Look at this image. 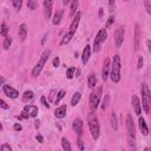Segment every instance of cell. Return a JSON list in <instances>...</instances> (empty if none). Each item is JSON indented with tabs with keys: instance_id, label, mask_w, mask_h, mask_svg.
<instances>
[{
	"instance_id": "obj_24",
	"label": "cell",
	"mask_w": 151,
	"mask_h": 151,
	"mask_svg": "<svg viewBox=\"0 0 151 151\" xmlns=\"http://www.w3.org/2000/svg\"><path fill=\"white\" fill-rule=\"evenodd\" d=\"M61 146L64 149V151H72V147H71V143L68 142V139H66L65 137L61 138Z\"/></svg>"
},
{
	"instance_id": "obj_10",
	"label": "cell",
	"mask_w": 151,
	"mask_h": 151,
	"mask_svg": "<svg viewBox=\"0 0 151 151\" xmlns=\"http://www.w3.org/2000/svg\"><path fill=\"white\" fill-rule=\"evenodd\" d=\"M110 71H111V60H110V58H106L103 64V68H101V77H103L104 81L110 76Z\"/></svg>"
},
{
	"instance_id": "obj_50",
	"label": "cell",
	"mask_w": 151,
	"mask_h": 151,
	"mask_svg": "<svg viewBox=\"0 0 151 151\" xmlns=\"http://www.w3.org/2000/svg\"><path fill=\"white\" fill-rule=\"evenodd\" d=\"M144 151H151V149H150V147H145Z\"/></svg>"
},
{
	"instance_id": "obj_21",
	"label": "cell",
	"mask_w": 151,
	"mask_h": 151,
	"mask_svg": "<svg viewBox=\"0 0 151 151\" xmlns=\"http://www.w3.org/2000/svg\"><path fill=\"white\" fill-rule=\"evenodd\" d=\"M139 37H140L139 25L136 24V29H134V50L136 51H138V48H139Z\"/></svg>"
},
{
	"instance_id": "obj_2",
	"label": "cell",
	"mask_w": 151,
	"mask_h": 151,
	"mask_svg": "<svg viewBox=\"0 0 151 151\" xmlns=\"http://www.w3.org/2000/svg\"><path fill=\"white\" fill-rule=\"evenodd\" d=\"M120 70H122V61L120 57L118 54L113 55L111 61V71H110V78L113 83H119L120 80Z\"/></svg>"
},
{
	"instance_id": "obj_42",
	"label": "cell",
	"mask_w": 151,
	"mask_h": 151,
	"mask_svg": "<svg viewBox=\"0 0 151 151\" xmlns=\"http://www.w3.org/2000/svg\"><path fill=\"white\" fill-rule=\"evenodd\" d=\"M40 100H41V104H42V105H44L45 107H47V109H50V104H48V103L46 101V98H45L44 96H42V97L40 98Z\"/></svg>"
},
{
	"instance_id": "obj_11",
	"label": "cell",
	"mask_w": 151,
	"mask_h": 151,
	"mask_svg": "<svg viewBox=\"0 0 151 151\" xmlns=\"http://www.w3.org/2000/svg\"><path fill=\"white\" fill-rule=\"evenodd\" d=\"M131 104H132V107L134 110V113L137 116H140V112H142V104H140V100L137 96H132L131 97Z\"/></svg>"
},
{
	"instance_id": "obj_13",
	"label": "cell",
	"mask_w": 151,
	"mask_h": 151,
	"mask_svg": "<svg viewBox=\"0 0 151 151\" xmlns=\"http://www.w3.org/2000/svg\"><path fill=\"white\" fill-rule=\"evenodd\" d=\"M80 18H81V13L80 12H77V14L74 15V18H73V20H72V22L70 25V29H68L70 32L76 33V31L78 28V25H79V21H80Z\"/></svg>"
},
{
	"instance_id": "obj_16",
	"label": "cell",
	"mask_w": 151,
	"mask_h": 151,
	"mask_svg": "<svg viewBox=\"0 0 151 151\" xmlns=\"http://www.w3.org/2000/svg\"><path fill=\"white\" fill-rule=\"evenodd\" d=\"M90 55H91V46L90 45H86L83 50V54H81V63L84 65L87 64L88 59H90Z\"/></svg>"
},
{
	"instance_id": "obj_38",
	"label": "cell",
	"mask_w": 151,
	"mask_h": 151,
	"mask_svg": "<svg viewBox=\"0 0 151 151\" xmlns=\"http://www.w3.org/2000/svg\"><path fill=\"white\" fill-rule=\"evenodd\" d=\"M58 92H57V90H51V92H50V96H48V99H50V101H54V96L57 94Z\"/></svg>"
},
{
	"instance_id": "obj_20",
	"label": "cell",
	"mask_w": 151,
	"mask_h": 151,
	"mask_svg": "<svg viewBox=\"0 0 151 151\" xmlns=\"http://www.w3.org/2000/svg\"><path fill=\"white\" fill-rule=\"evenodd\" d=\"M63 15H64V11L63 9H58L54 13V15H53V20H52L53 25H59L60 21H61V19H63Z\"/></svg>"
},
{
	"instance_id": "obj_19",
	"label": "cell",
	"mask_w": 151,
	"mask_h": 151,
	"mask_svg": "<svg viewBox=\"0 0 151 151\" xmlns=\"http://www.w3.org/2000/svg\"><path fill=\"white\" fill-rule=\"evenodd\" d=\"M138 124H139V129H140L142 133H143L144 136H146V134L149 133V127H147L146 122H145V119H144L143 117H139V119H138Z\"/></svg>"
},
{
	"instance_id": "obj_18",
	"label": "cell",
	"mask_w": 151,
	"mask_h": 151,
	"mask_svg": "<svg viewBox=\"0 0 151 151\" xmlns=\"http://www.w3.org/2000/svg\"><path fill=\"white\" fill-rule=\"evenodd\" d=\"M18 33H19V37H20V39L24 41V40L26 39V37H27V33H28V28H27V25H26V24H21V25L19 26V31H18Z\"/></svg>"
},
{
	"instance_id": "obj_23",
	"label": "cell",
	"mask_w": 151,
	"mask_h": 151,
	"mask_svg": "<svg viewBox=\"0 0 151 151\" xmlns=\"http://www.w3.org/2000/svg\"><path fill=\"white\" fill-rule=\"evenodd\" d=\"M87 84H88V87L92 88V90L96 87V85H97V77H96V74H90L88 76Z\"/></svg>"
},
{
	"instance_id": "obj_46",
	"label": "cell",
	"mask_w": 151,
	"mask_h": 151,
	"mask_svg": "<svg viewBox=\"0 0 151 151\" xmlns=\"http://www.w3.org/2000/svg\"><path fill=\"white\" fill-rule=\"evenodd\" d=\"M35 138H37V140H38L39 143H42V142H44V138H42V136H41V134H37V137H35Z\"/></svg>"
},
{
	"instance_id": "obj_34",
	"label": "cell",
	"mask_w": 151,
	"mask_h": 151,
	"mask_svg": "<svg viewBox=\"0 0 151 151\" xmlns=\"http://www.w3.org/2000/svg\"><path fill=\"white\" fill-rule=\"evenodd\" d=\"M7 32H8V28H7V25H6V22H1V31H0L1 35L6 38V37H7Z\"/></svg>"
},
{
	"instance_id": "obj_48",
	"label": "cell",
	"mask_w": 151,
	"mask_h": 151,
	"mask_svg": "<svg viewBox=\"0 0 151 151\" xmlns=\"http://www.w3.org/2000/svg\"><path fill=\"white\" fill-rule=\"evenodd\" d=\"M103 15H104V8H99V18L101 19Z\"/></svg>"
},
{
	"instance_id": "obj_40",
	"label": "cell",
	"mask_w": 151,
	"mask_h": 151,
	"mask_svg": "<svg viewBox=\"0 0 151 151\" xmlns=\"http://www.w3.org/2000/svg\"><path fill=\"white\" fill-rule=\"evenodd\" d=\"M0 107L1 109H5V110H8L9 109V105H7V103L4 99H0Z\"/></svg>"
},
{
	"instance_id": "obj_45",
	"label": "cell",
	"mask_w": 151,
	"mask_h": 151,
	"mask_svg": "<svg viewBox=\"0 0 151 151\" xmlns=\"http://www.w3.org/2000/svg\"><path fill=\"white\" fill-rule=\"evenodd\" d=\"M13 129H14V131H21V130H22V126H21L20 124L15 123V124L13 125Z\"/></svg>"
},
{
	"instance_id": "obj_7",
	"label": "cell",
	"mask_w": 151,
	"mask_h": 151,
	"mask_svg": "<svg viewBox=\"0 0 151 151\" xmlns=\"http://www.w3.org/2000/svg\"><path fill=\"white\" fill-rule=\"evenodd\" d=\"M124 35H125L124 26H118V28L114 31V44H116L117 47H120L123 45Z\"/></svg>"
},
{
	"instance_id": "obj_43",
	"label": "cell",
	"mask_w": 151,
	"mask_h": 151,
	"mask_svg": "<svg viewBox=\"0 0 151 151\" xmlns=\"http://www.w3.org/2000/svg\"><path fill=\"white\" fill-rule=\"evenodd\" d=\"M144 5H145V7H146L147 13L151 14V5H150V2H149V1H144Z\"/></svg>"
},
{
	"instance_id": "obj_37",
	"label": "cell",
	"mask_w": 151,
	"mask_h": 151,
	"mask_svg": "<svg viewBox=\"0 0 151 151\" xmlns=\"http://www.w3.org/2000/svg\"><path fill=\"white\" fill-rule=\"evenodd\" d=\"M0 151H12V147L9 146V144L4 143V144L1 145V147H0Z\"/></svg>"
},
{
	"instance_id": "obj_49",
	"label": "cell",
	"mask_w": 151,
	"mask_h": 151,
	"mask_svg": "<svg viewBox=\"0 0 151 151\" xmlns=\"http://www.w3.org/2000/svg\"><path fill=\"white\" fill-rule=\"evenodd\" d=\"M63 4H64V5H68V4H70V1H68V0H64V1H63Z\"/></svg>"
},
{
	"instance_id": "obj_47",
	"label": "cell",
	"mask_w": 151,
	"mask_h": 151,
	"mask_svg": "<svg viewBox=\"0 0 151 151\" xmlns=\"http://www.w3.org/2000/svg\"><path fill=\"white\" fill-rule=\"evenodd\" d=\"M146 45H147V48H149V52L151 53V40H146Z\"/></svg>"
},
{
	"instance_id": "obj_39",
	"label": "cell",
	"mask_w": 151,
	"mask_h": 151,
	"mask_svg": "<svg viewBox=\"0 0 151 151\" xmlns=\"http://www.w3.org/2000/svg\"><path fill=\"white\" fill-rule=\"evenodd\" d=\"M143 63H144V59H143L142 55H139V57H138V63H137V68H138V70H140V68L143 67Z\"/></svg>"
},
{
	"instance_id": "obj_3",
	"label": "cell",
	"mask_w": 151,
	"mask_h": 151,
	"mask_svg": "<svg viewBox=\"0 0 151 151\" xmlns=\"http://www.w3.org/2000/svg\"><path fill=\"white\" fill-rule=\"evenodd\" d=\"M140 92H142V107L144 110L145 113H149L150 111V104H151V92L149 86L143 83L142 87H140Z\"/></svg>"
},
{
	"instance_id": "obj_29",
	"label": "cell",
	"mask_w": 151,
	"mask_h": 151,
	"mask_svg": "<svg viewBox=\"0 0 151 151\" xmlns=\"http://www.w3.org/2000/svg\"><path fill=\"white\" fill-rule=\"evenodd\" d=\"M12 41H13L12 37H11V35H7V37L5 38V40H4V44H2L4 48H5V50H8V47L12 45Z\"/></svg>"
},
{
	"instance_id": "obj_33",
	"label": "cell",
	"mask_w": 151,
	"mask_h": 151,
	"mask_svg": "<svg viewBox=\"0 0 151 151\" xmlns=\"http://www.w3.org/2000/svg\"><path fill=\"white\" fill-rule=\"evenodd\" d=\"M27 7H28V9L34 11V9L38 7V2H37V1H34V0H29V1L27 2Z\"/></svg>"
},
{
	"instance_id": "obj_5",
	"label": "cell",
	"mask_w": 151,
	"mask_h": 151,
	"mask_svg": "<svg viewBox=\"0 0 151 151\" xmlns=\"http://www.w3.org/2000/svg\"><path fill=\"white\" fill-rule=\"evenodd\" d=\"M106 38H107L106 28H100V29L98 31V33L96 34V38H94V40H93V47H92V50H93L94 53H97V52L100 51L101 45L104 44V41L106 40Z\"/></svg>"
},
{
	"instance_id": "obj_8",
	"label": "cell",
	"mask_w": 151,
	"mask_h": 151,
	"mask_svg": "<svg viewBox=\"0 0 151 151\" xmlns=\"http://www.w3.org/2000/svg\"><path fill=\"white\" fill-rule=\"evenodd\" d=\"M2 92L6 97L8 98H12V99H15L19 97V92L18 90H15L14 87H12L11 85H7V84H4L2 85Z\"/></svg>"
},
{
	"instance_id": "obj_22",
	"label": "cell",
	"mask_w": 151,
	"mask_h": 151,
	"mask_svg": "<svg viewBox=\"0 0 151 151\" xmlns=\"http://www.w3.org/2000/svg\"><path fill=\"white\" fill-rule=\"evenodd\" d=\"M73 35H74V33L67 31V32L64 34V37L61 38V40H60V45H66V44H68V42L71 41V39L73 38Z\"/></svg>"
},
{
	"instance_id": "obj_41",
	"label": "cell",
	"mask_w": 151,
	"mask_h": 151,
	"mask_svg": "<svg viewBox=\"0 0 151 151\" xmlns=\"http://www.w3.org/2000/svg\"><path fill=\"white\" fill-rule=\"evenodd\" d=\"M52 64H53V66H54V67H58V66L60 65V58H59V57H55V58L53 59Z\"/></svg>"
},
{
	"instance_id": "obj_14",
	"label": "cell",
	"mask_w": 151,
	"mask_h": 151,
	"mask_svg": "<svg viewBox=\"0 0 151 151\" xmlns=\"http://www.w3.org/2000/svg\"><path fill=\"white\" fill-rule=\"evenodd\" d=\"M25 113H27L29 117H37L38 116V107L35 105H25L24 106V110H22Z\"/></svg>"
},
{
	"instance_id": "obj_26",
	"label": "cell",
	"mask_w": 151,
	"mask_h": 151,
	"mask_svg": "<svg viewBox=\"0 0 151 151\" xmlns=\"http://www.w3.org/2000/svg\"><path fill=\"white\" fill-rule=\"evenodd\" d=\"M78 5H79V2H78L77 0L71 2V8H70V15H71V17H73V15H76V14H77Z\"/></svg>"
},
{
	"instance_id": "obj_12",
	"label": "cell",
	"mask_w": 151,
	"mask_h": 151,
	"mask_svg": "<svg viewBox=\"0 0 151 151\" xmlns=\"http://www.w3.org/2000/svg\"><path fill=\"white\" fill-rule=\"evenodd\" d=\"M44 6V17L45 19H50L51 18V13H52V6H53V1L51 0H45L42 2Z\"/></svg>"
},
{
	"instance_id": "obj_1",
	"label": "cell",
	"mask_w": 151,
	"mask_h": 151,
	"mask_svg": "<svg viewBox=\"0 0 151 151\" xmlns=\"http://www.w3.org/2000/svg\"><path fill=\"white\" fill-rule=\"evenodd\" d=\"M87 123H88V129H90L92 138L97 139L99 137V134H100V126H99V122H98L97 114L92 110L87 114Z\"/></svg>"
},
{
	"instance_id": "obj_32",
	"label": "cell",
	"mask_w": 151,
	"mask_h": 151,
	"mask_svg": "<svg viewBox=\"0 0 151 151\" xmlns=\"http://www.w3.org/2000/svg\"><path fill=\"white\" fill-rule=\"evenodd\" d=\"M109 103H110V96H109V94H106V96L104 97V100H103V103H101V110H103V111H105V110L107 109V106H109Z\"/></svg>"
},
{
	"instance_id": "obj_25",
	"label": "cell",
	"mask_w": 151,
	"mask_h": 151,
	"mask_svg": "<svg viewBox=\"0 0 151 151\" xmlns=\"http://www.w3.org/2000/svg\"><path fill=\"white\" fill-rule=\"evenodd\" d=\"M80 98H81V93H80V92H76V93L73 94L72 99H71V105H72V106L78 105V103H79Z\"/></svg>"
},
{
	"instance_id": "obj_9",
	"label": "cell",
	"mask_w": 151,
	"mask_h": 151,
	"mask_svg": "<svg viewBox=\"0 0 151 151\" xmlns=\"http://www.w3.org/2000/svg\"><path fill=\"white\" fill-rule=\"evenodd\" d=\"M126 130H127V137H136V129L131 114L126 116Z\"/></svg>"
},
{
	"instance_id": "obj_36",
	"label": "cell",
	"mask_w": 151,
	"mask_h": 151,
	"mask_svg": "<svg viewBox=\"0 0 151 151\" xmlns=\"http://www.w3.org/2000/svg\"><path fill=\"white\" fill-rule=\"evenodd\" d=\"M77 144H78V147H79V150L80 151H83L84 150V142H83V139H81V136H78V139H77Z\"/></svg>"
},
{
	"instance_id": "obj_15",
	"label": "cell",
	"mask_w": 151,
	"mask_h": 151,
	"mask_svg": "<svg viewBox=\"0 0 151 151\" xmlns=\"http://www.w3.org/2000/svg\"><path fill=\"white\" fill-rule=\"evenodd\" d=\"M83 127H84V123L80 118H76L73 120V130L77 132L78 136H81L83 134Z\"/></svg>"
},
{
	"instance_id": "obj_6",
	"label": "cell",
	"mask_w": 151,
	"mask_h": 151,
	"mask_svg": "<svg viewBox=\"0 0 151 151\" xmlns=\"http://www.w3.org/2000/svg\"><path fill=\"white\" fill-rule=\"evenodd\" d=\"M101 94H103V88L101 86H97L93 88L91 96H90V107L92 111H94L99 104H100V99H101Z\"/></svg>"
},
{
	"instance_id": "obj_30",
	"label": "cell",
	"mask_w": 151,
	"mask_h": 151,
	"mask_svg": "<svg viewBox=\"0 0 151 151\" xmlns=\"http://www.w3.org/2000/svg\"><path fill=\"white\" fill-rule=\"evenodd\" d=\"M74 72H76V67H74V66L68 67V68L66 70V77H67V79H72V78L74 77Z\"/></svg>"
},
{
	"instance_id": "obj_4",
	"label": "cell",
	"mask_w": 151,
	"mask_h": 151,
	"mask_svg": "<svg viewBox=\"0 0 151 151\" xmlns=\"http://www.w3.org/2000/svg\"><path fill=\"white\" fill-rule=\"evenodd\" d=\"M50 54H51V51H50V50H45V51L42 52L40 59L38 60V63L35 64V66L33 67V70H32V72H31V76H32L33 78H35V77H38V76L40 74V72H41V70L44 68V66H45V64H46V61H47Z\"/></svg>"
},
{
	"instance_id": "obj_35",
	"label": "cell",
	"mask_w": 151,
	"mask_h": 151,
	"mask_svg": "<svg viewBox=\"0 0 151 151\" xmlns=\"http://www.w3.org/2000/svg\"><path fill=\"white\" fill-rule=\"evenodd\" d=\"M12 5L14 6V8H15L17 11H19V9L21 8V6H22V1H21V0H13V1H12Z\"/></svg>"
},
{
	"instance_id": "obj_28",
	"label": "cell",
	"mask_w": 151,
	"mask_h": 151,
	"mask_svg": "<svg viewBox=\"0 0 151 151\" xmlns=\"http://www.w3.org/2000/svg\"><path fill=\"white\" fill-rule=\"evenodd\" d=\"M65 93H66V92H65V90H60V91H58L57 97H55V99H54V101H53V103H54L55 105H57V104H59V103H60V100L65 97Z\"/></svg>"
},
{
	"instance_id": "obj_31",
	"label": "cell",
	"mask_w": 151,
	"mask_h": 151,
	"mask_svg": "<svg viewBox=\"0 0 151 151\" xmlns=\"http://www.w3.org/2000/svg\"><path fill=\"white\" fill-rule=\"evenodd\" d=\"M111 126L113 127V130H117L118 129V125H117V116L114 112L111 113Z\"/></svg>"
},
{
	"instance_id": "obj_17",
	"label": "cell",
	"mask_w": 151,
	"mask_h": 151,
	"mask_svg": "<svg viewBox=\"0 0 151 151\" xmlns=\"http://www.w3.org/2000/svg\"><path fill=\"white\" fill-rule=\"evenodd\" d=\"M66 111H67V106H66V105H61V106H59V107L55 109L54 116H55L57 118L61 119V118H64V117L66 116Z\"/></svg>"
},
{
	"instance_id": "obj_27",
	"label": "cell",
	"mask_w": 151,
	"mask_h": 151,
	"mask_svg": "<svg viewBox=\"0 0 151 151\" xmlns=\"http://www.w3.org/2000/svg\"><path fill=\"white\" fill-rule=\"evenodd\" d=\"M33 97H34V94H33L32 91H29V90L25 91L24 94H22V101H29V100L33 99Z\"/></svg>"
},
{
	"instance_id": "obj_44",
	"label": "cell",
	"mask_w": 151,
	"mask_h": 151,
	"mask_svg": "<svg viewBox=\"0 0 151 151\" xmlns=\"http://www.w3.org/2000/svg\"><path fill=\"white\" fill-rule=\"evenodd\" d=\"M113 20H114V17H113V15H111V17L109 18V20H107V22H106V27H110V26L112 25V22H113Z\"/></svg>"
}]
</instances>
